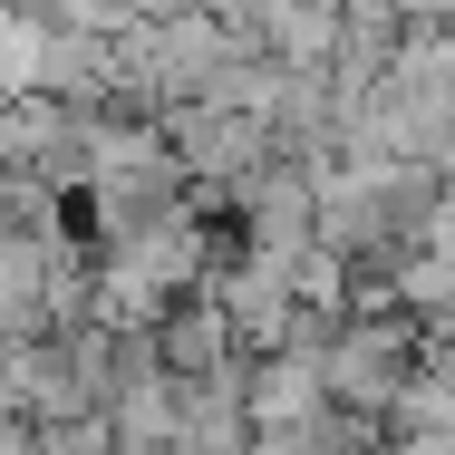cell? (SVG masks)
I'll return each instance as SVG.
<instances>
[{"mask_svg": "<svg viewBox=\"0 0 455 455\" xmlns=\"http://www.w3.org/2000/svg\"><path fill=\"white\" fill-rule=\"evenodd\" d=\"M417 349H427V320H417V310L339 320V339H330V397L359 407V417H387L397 387H407V368H417Z\"/></svg>", "mask_w": 455, "mask_h": 455, "instance_id": "cell-1", "label": "cell"}, {"mask_svg": "<svg viewBox=\"0 0 455 455\" xmlns=\"http://www.w3.org/2000/svg\"><path fill=\"white\" fill-rule=\"evenodd\" d=\"M223 310H233V330H243V349H281L291 339V320H300V291H291V262H272V252H252V243H233L223 262H213V281H204Z\"/></svg>", "mask_w": 455, "mask_h": 455, "instance_id": "cell-2", "label": "cell"}, {"mask_svg": "<svg viewBox=\"0 0 455 455\" xmlns=\"http://www.w3.org/2000/svg\"><path fill=\"white\" fill-rule=\"evenodd\" d=\"M156 339H165V368H175V378H223L233 359H252L243 330H233V310H223L213 291H184L175 310L156 320Z\"/></svg>", "mask_w": 455, "mask_h": 455, "instance_id": "cell-3", "label": "cell"}, {"mask_svg": "<svg viewBox=\"0 0 455 455\" xmlns=\"http://www.w3.org/2000/svg\"><path fill=\"white\" fill-rule=\"evenodd\" d=\"M252 417L262 427H291V417H320V407H339L330 397V349H252Z\"/></svg>", "mask_w": 455, "mask_h": 455, "instance_id": "cell-4", "label": "cell"}, {"mask_svg": "<svg viewBox=\"0 0 455 455\" xmlns=\"http://www.w3.org/2000/svg\"><path fill=\"white\" fill-rule=\"evenodd\" d=\"M107 417H116V446H126V455H175V427H184V378H146V387H126Z\"/></svg>", "mask_w": 455, "mask_h": 455, "instance_id": "cell-5", "label": "cell"}, {"mask_svg": "<svg viewBox=\"0 0 455 455\" xmlns=\"http://www.w3.org/2000/svg\"><path fill=\"white\" fill-rule=\"evenodd\" d=\"M59 29H88V39H136L146 29V10L136 0H39Z\"/></svg>", "mask_w": 455, "mask_h": 455, "instance_id": "cell-6", "label": "cell"}, {"mask_svg": "<svg viewBox=\"0 0 455 455\" xmlns=\"http://www.w3.org/2000/svg\"><path fill=\"white\" fill-rule=\"evenodd\" d=\"M146 20H184V10H213V0H136Z\"/></svg>", "mask_w": 455, "mask_h": 455, "instance_id": "cell-7", "label": "cell"}, {"mask_svg": "<svg viewBox=\"0 0 455 455\" xmlns=\"http://www.w3.org/2000/svg\"><path fill=\"white\" fill-rule=\"evenodd\" d=\"M417 455H455V427H436V436H417Z\"/></svg>", "mask_w": 455, "mask_h": 455, "instance_id": "cell-8", "label": "cell"}]
</instances>
